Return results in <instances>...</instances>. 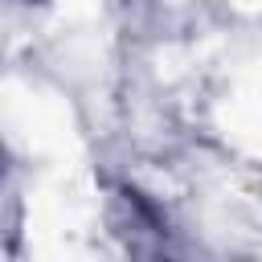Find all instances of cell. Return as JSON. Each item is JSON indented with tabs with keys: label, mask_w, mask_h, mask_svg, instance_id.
I'll use <instances>...</instances> for the list:
<instances>
[{
	"label": "cell",
	"mask_w": 262,
	"mask_h": 262,
	"mask_svg": "<svg viewBox=\"0 0 262 262\" xmlns=\"http://www.w3.org/2000/svg\"><path fill=\"white\" fill-rule=\"evenodd\" d=\"M237 8H246V12H262V0H233Z\"/></svg>",
	"instance_id": "6da1fadb"
}]
</instances>
